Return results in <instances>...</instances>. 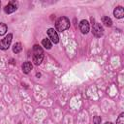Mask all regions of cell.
I'll return each mask as SVG.
<instances>
[{
  "instance_id": "6da1fadb",
  "label": "cell",
  "mask_w": 124,
  "mask_h": 124,
  "mask_svg": "<svg viewBox=\"0 0 124 124\" xmlns=\"http://www.w3.org/2000/svg\"><path fill=\"white\" fill-rule=\"evenodd\" d=\"M33 63L35 65H40L44 59V50L41 46L34 45L33 46Z\"/></svg>"
},
{
  "instance_id": "7a4b0ae2",
  "label": "cell",
  "mask_w": 124,
  "mask_h": 124,
  "mask_svg": "<svg viewBox=\"0 0 124 124\" xmlns=\"http://www.w3.org/2000/svg\"><path fill=\"white\" fill-rule=\"evenodd\" d=\"M55 27H56L57 31H59V32H63L65 30H67L70 27L69 18L66 16H60L55 22Z\"/></svg>"
},
{
  "instance_id": "3957f363",
  "label": "cell",
  "mask_w": 124,
  "mask_h": 124,
  "mask_svg": "<svg viewBox=\"0 0 124 124\" xmlns=\"http://www.w3.org/2000/svg\"><path fill=\"white\" fill-rule=\"evenodd\" d=\"M12 40H13V34H8L4 39H2L0 41V49L2 50H6L10 47L11 46V43H12Z\"/></svg>"
},
{
  "instance_id": "277c9868",
  "label": "cell",
  "mask_w": 124,
  "mask_h": 124,
  "mask_svg": "<svg viewBox=\"0 0 124 124\" xmlns=\"http://www.w3.org/2000/svg\"><path fill=\"white\" fill-rule=\"evenodd\" d=\"M92 34L95 37H97V38H100V37L103 36V34H104V28L102 27V25L100 23L96 22V23H93L92 24Z\"/></svg>"
},
{
  "instance_id": "5b68a950",
  "label": "cell",
  "mask_w": 124,
  "mask_h": 124,
  "mask_svg": "<svg viewBox=\"0 0 124 124\" xmlns=\"http://www.w3.org/2000/svg\"><path fill=\"white\" fill-rule=\"evenodd\" d=\"M17 7H18V4L17 2L16 1H10L4 8V11L6 14H12L14 12H16L17 10Z\"/></svg>"
},
{
  "instance_id": "8992f818",
  "label": "cell",
  "mask_w": 124,
  "mask_h": 124,
  "mask_svg": "<svg viewBox=\"0 0 124 124\" xmlns=\"http://www.w3.org/2000/svg\"><path fill=\"white\" fill-rule=\"evenodd\" d=\"M47 36H48V39L50 40L51 43L58 44V42H59V36H58L56 30H54V28H49L47 30Z\"/></svg>"
},
{
  "instance_id": "52a82bcc",
  "label": "cell",
  "mask_w": 124,
  "mask_h": 124,
  "mask_svg": "<svg viewBox=\"0 0 124 124\" xmlns=\"http://www.w3.org/2000/svg\"><path fill=\"white\" fill-rule=\"evenodd\" d=\"M78 27H79V30H80V32H81L82 34H87L88 31H89V29H90L89 22H88L87 20H85V19L80 20Z\"/></svg>"
},
{
  "instance_id": "ba28073f",
  "label": "cell",
  "mask_w": 124,
  "mask_h": 124,
  "mask_svg": "<svg viewBox=\"0 0 124 124\" xmlns=\"http://www.w3.org/2000/svg\"><path fill=\"white\" fill-rule=\"evenodd\" d=\"M113 16L116 18H122L124 16V9H123V7H121V6L116 7L114 9V11H113Z\"/></svg>"
},
{
  "instance_id": "9c48e42d",
  "label": "cell",
  "mask_w": 124,
  "mask_h": 124,
  "mask_svg": "<svg viewBox=\"0 0 124 124\" xmlns=\"http://www.w3.org/2000/svg\"><path fill=\"white\" fill-rule=\"evenodd\" d=\"M32 68H33V65H32V63L29 62V61H26V62H24V63L21 65V69H22V72H23L24 74H29V73L31 72Z\"/></svg>"
},
{
  "instance_id": "30bf717a",
  "label": "cell",
  "mask_w": 124,
  "mask_h": 124,
  "mask_svg": "<svg viewBox=\"0 0 124 124\" xmlns=\"http://www.w3.org/2000/svg\"><path fill=\"white\" fill-rule=\"evenodd\" d=\"M42 46H43L46 49H50L51 46H52V43L50 42L49 39L45 38V39H43V41H42Z\"/></svg>"
},
{
  "instance_id": "8fae6325",
  "label": "cell",
  "mask_w": 124,
  "mask_h": 124,
  "mask_svg": "<svg viewBox=\"0 0 124 124\" xmlns=\"http://www.w3.org/2000/svg\"><path fill=\"white\" fill-rule=\"evenodd\" d=\"M102 21H103V23L106 25V26H111L112 25V20H111V18L110 17H108V16H103L102 17Z\"/></svg>"
},
{
  "instance_id": "7c38bea8",
  "label": "cell",
  "mask_w": 124,
  "mask_h": 124,
  "mask_svg": "<svg viewBox=\"0 0 124 124\" xmlns=\"http://www.w3.org/2000/svg\"><path fill=\"white\" fill-rule=\"evenodd\" d=\"M21 50H22V46H21V44L20 43H16L13 46V51L15 53H19Z\"/></svg>"
},
{
  "instance_id": "4fadbf2b",
  "label": "cell",
  "mask_w": 124,
  "mask_h": 124,
  "mask_svg": "<svg viewBox=\"0 0 124 124\" xmlns=\"http://www.w3.org/2000/svg\"><path fill=\"white\" fill-rule=\"evenodd\" d=\"M7 29H8L7 25L5 23H3V22H0V36L5 35L6 32H7Z\"/></svg>"
},
{
  "instance_id": "5bb4252c",
  "label": "cell",
  "mask_w": 124,
  "mask_h": 124,
  "mask_svg": "<svg viewBox=\"0 0 124 124\" xmlns=\"http://www.w3.org/2000/svg\"><path fill=\"white\" fill-rule=\"evenodd\" d=\"M116 124H124V112H121L116 119Z\"/></svg>"
},
{
  "instance_id": "9a60e30c",
  "label": "cell",
  "mask_w": 124,
  "mask_h": 124,
  "mask_svg": "<svg viewBox=\"0 0 124 124\" xmlns=\"http://www.w3.org/2000/svg\"><path fill=\"white\" fill-rule=\"evenodd\" d=\"M93 122H94V124H101V122H102L101 116H95L93 118Z\"/></svg>"
},
{
  "instance_id": "2e32d148",
  "label": "cell",
  "mask_w": 124,
  "mask_h": 124,
  "mask_svg": "<svg viewBox=\"0 0 124 124\" xmlns=\"http://www.w3.org/2000/svg\"><path fill=\"white\" fill-rule=\"evenodd\" d=\"M105 124H113V123H111V122H106Z\"/></svg>"
},
{
  "instance_id": "e0dca14e",
  "label": "cell",
  "mask_w": 124,
  "mask_h": 124,
  "mask_svg": "<svg viewBox=\"0 0 124 124\" xmlns=\"http://www.w3.org/2000/svg\"><path fill=\"white\" fill-rule=\"evenodd\" d=\"M18 124H21V123H20V122H19V123H18Z\"/></svg>"
},
{
  "instance_id": "ac0fdd59",
  "label": "cell",
  "mask_w": 124,
  "mask_h": 124,
  "mask_svg": "<svg viewBox=\"0 0 124 124\" xmlns=\"http://www.w3.org/2000/svg\"><path fill=\"white\" fill-rule=\"evenodd\" d=\"M0 6H1V2H0Z\"/></svg>"
}]
</instances>
